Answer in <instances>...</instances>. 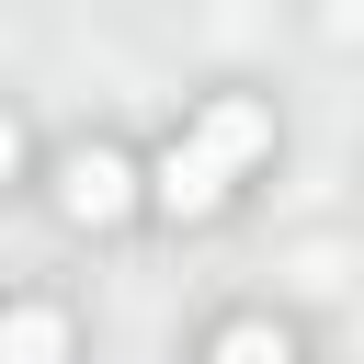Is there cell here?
<instances>
[{
    "label": "cell",
    "instance_id": "5",
    "mask_svg": "<svg viewBox=\"0 0 364 364\" xmlns=\"http://www.w3.org/2000/svg\"><path fill=\"white\" fill-rule=\"evenodd\" d=\"M205 364H296V341H284V330H273V318H228V330H216V353H205Z\"/></svg>",
    "mask_w": 364,
    "mask_h": 364
},
{
    "label": "cell",
    "instance_id": "6",
    "mask_svg": "<svg viewBox=\"0 0 364 364\" xmlns=\"http://www.w3.org/2000/svg\"><path fill=\"white\" fill-rule=\"evenodd\" d=\"M11 171H23V125L0 114V182H11Z\"/></svg>",
    "mask_w": 364,
    "mask_h": 364
},
{
    "label": "cell",
    "instance_id": "1",
    "mask_svg": "<svg viewBox=\"0 0 364 364\" xmlns=\"http://www.w3.org/2000/svg\"><path fill=\"white\" fill-rule=\"evenodd\" d=\"M182 148H193V159H205L216 182H239V171H250V159L273 148V102H250V91H228V102H205V125H193Z\"/></svg>",
    "mask_w": 364,
    "mask_h": 364
},
{
    "label": "cell",
    "instance_id": "2",
    "mask_svg": "<svg viewBox=\"0 0 364 364\" xmlns=\"http://www.w3.org/2000/svg\"><path fill=\"white\" fill-rule=\"evenodd\" d=\"M57 205H68L80 228H114V216L136 205V171H125L114 148H68V171H57Z\"/></svg>",
    "mask_w": 364,
    "mask_h": 364
},
{
    "label": "cell",
    "instance_id": "4",
    "mask_svg": "<svg viewBox=\"0 0 364 364\" xmlns=\"http://www.w3.org/2000/svg\"><path fill=\"white\" fill-rule=\"evenodd\" d=\"M0 364H68V307H46V296L0 307Z\"/></svg>",
    "mask_w": 364,
    "mask_h": 364
},
{
    "label": "cell",
    "instance_id": "3",
    "mask_svg": "<svg viewBox=\"0 0 364 364\" xmlns=\"http://www.w3.org/2000/svg\"><path fill=\"white\" fill-rule=\"evenodd\" d=\"M148 205H159V216H216V205H228V182L171 136V148H159V171H148Z\"/></svg>",
    "mask_w": 364,
    "mask_h": 364
}]
</instances>
